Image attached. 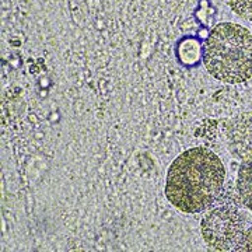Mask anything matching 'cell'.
Returning <instances> with one entry per match:
<instances>
[{
    "mask_svg": "<svg viewBox=\"0 0 252 252\" xmlns=\"http://www.w3.org/2000/svg\"><path fill=\"white\" fill-rule=\"evenodd\" d=\"M203 63L217 80L238 84L252 79V34L240 24L221 23L207 36Z\"/></svg>",
    "mask_w": 252,
    "mask_h": 252,
    "instance_id": "obj_2",
    "label": "cell"
},
{
    "mask_svg": "<svg viewBox=\"0 0 252 252\" xmlns=\"http://www.w3.org/2000/svg\"><path fill=\"white\" fill-rule=\"evenodd\" d=\"M237 190L241 203L252 212V161L243 162L238 170Z\"/></svg>",
    "mask_w": 252,
    "mask_h": 252,
    "instance_id": "obj_5",
    "label": "cell"
},
{
    "mask_svg": "<svg viewBox=\"0 0 252 252\" xmlns=\"http://www.w3.org/2000/svg\"><path fill=\"white\" fill-rule=\"evenodd\" d=\"M224 180L225 168L216 154L205 147H193L170 165L165 198L182 213L198 215L221 195Z\"/></svg>",
    "mask_w": 252,
    "mask_h": 252,
    "instance_id": "obj_1",
    "label": "cell"
},
{
    "mask_svg": "<svg viewBox=\"0 0 252 252\" xmlns=\"http://www.w3.org/2000/svg\"><path fill=\"white\" fill-rule=\"evenodd\" d=\"M238 251L241 252H252V225L250 228H247L245 231V235H244L243 243H241V247Z\"/></svg>",
    "mask_w": 252,
    "mask_h": 252,
    "instance_id": "obj_7",
    "label": "cell"
},
{
    "mask_svg": "<svg viewBox=\"0 0 252 252\" xmlns=\"http://www.w3.org/2000/svg\"><path fill=\"white\" fill-rule=\"evenodd\" d=\"M237 16L245 20H252V0H227Z\"/></svg>",
    "mask_w": 252,
    "mask_h": 252,
    "instance_id": "obj_6",
    "label": "cell"
},
{
    "mask_svg": "<svg viewBox=\"0 0 252 252\" xmlns=\"http://www.w3.org/2000/svg\"><path fill=\"white\" fill-rule=\"evenodd\" d=\"M202 235L215 251H238L245 235V220L233 199L221 196L207 210L200 223Z\"/></svg>",
    "mask_w": 252,
    "mask_h": 252,
    "instance_id": "obj_3",
    "label": "cell"
},
{
    "mask_svg": "<svg viewBox=\"0 0 252 252\" xmlns=\"http://www.w3.org/2000/svg\"><path fill=\"white\" fill-rule=\"evenodd\" d=\"M230 153L243 162L252 161V112H244L225 125Z\"/></svg>",
    "mask_w": 252,
    "mask_h": 252,
    "instance_id": "obj_4",
    "label": "cell"
}]
</instances>
